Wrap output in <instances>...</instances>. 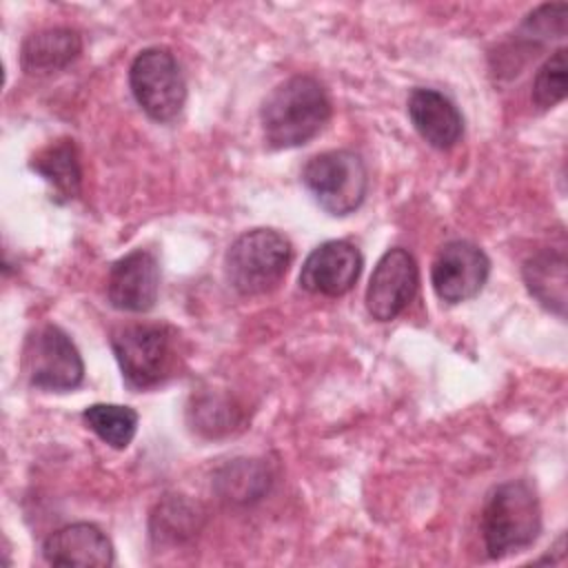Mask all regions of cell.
I'll list each match as a JSON object with an SVG mask.
<instances>
[{"label": "cell", "mask_w": 568, "mask_h": 568, "mask_svg": "<svg viewBox=\"0 0 568 568\" xmlns=\"http://www.w3.org/2000/svg\"><path fill=\"white\" fill-rule=\"evenodd\" d=\"M331 120L326 89L311 75L280 82L262 102L260 122L271 149H293L313 140Z\"/></svg>", "instance_id": "6da1fadb"}, {"label": "cell", "mask_w": 568, "mask_h": 568, "mask_svg": "<svg viewBox=\"0 0 568 568\" xmlns=\"http://www.w3.org/2000/svg\"><path fill=\"white\" fill-rule=\"evenodd\" d=\"M479 530L486 552L493 559L535 544L541 532V506L535 488L524 479L495 486L486 497Z\"/></svg>", "instance_id": "7a4b0ae2"}, {"label": "cell", "mask_w": 568, "mask_h": 568, "mask_svg": "<svg viewBox=\"0 0 568 568\" xmlns=\"http://www.w3.org/2000/svg\"><path fill=\"white\" fill-rule=\"evenodd\" d=\"M293 260V246L275 229H251L235 237L224 255V275L240 295H264L277 288Z\"/></svg>", "instance_id": "3957f363"}, {"label": "cell", "mask_w": 568, "mask_h": 568, "mask_svg": "<svg viewBox=\"0 0 568 568\" xmlns=\"http://www.w3.org/2000/svg\"><path fill=\"white\" fill-rule=\"evenodd\" d=\"M111 348L129 388L164 384L178 366V333L166 324H126L113 331Z\"/></svg>", "instance_id": "277c9868"}, {"label": "cell", "mask_w": 568, "mask_h": 568, "mask_svg": "<svg viewBox=\"0 0 568 568\" xmlns=\"http://www.w3.org/2000/svg\"><path fill=\"white\" fill-rule=\"evenodd\" d=\"M302 184L326 213L342 217L362 206L368 173L355 151L337 149L313 155L302 169Z\"/></svg>", "instance_id": "5b68a950"}, {"label": "cell", "mask_w": 568, "mask_h": 568, "mask_svg": "<svg viewBox=\"0 0 568 568\" xmlns=\"http://www.w3.org/2000/svg\"><path fill=\"white\" fill-rule=\"evenodd\" d=\"M129 87L140 109L160 124L178 120L186 104V80L175 55L164 47L142 49L133 58Z\"/></svg>", "instance_id": "8992f818"}, {"label": "cell", "mask_w": 568, "mask_h": 568, "mask_svg": "<svg viewBox=\"0 0 568 568\" xmlns=\"http://www.w3.org/2000/svg\"><path fill=\"white\" fill-rule=\"evenodd\" d=\"M22 373L40 390H73L84 379V364L71 337L55 324L29 333L22 348Z\"/></svg>", "instance_id": "52a82bcc"}, {"label": "cell", "mask_w": 568, "mask_h": 568, "mask_svg": "<svg viewBox=\"0 0 568 568\" xmlns=\"http://www.w3.org/2000/svg\"><path fill=\"white\" fill-rule=\"evenodd\" d=\"M488 275V255L477 244L466 240L446 242L430 268L433 288L446 304H459L479 295Z\"/></svg>", "instance_id": "ba28073f"}, {"label": "cell", "mask_w": 568, "mask_h": 568, "mask_svg": "<svg viewBox=\"0 0 568 568\" xmlns=\"http://www.w3.org/2000/svg\"><path fill=\"white\" fill-rule=\"evenodd\" d=\"M419 268L406 248H388L373 268L366 286V308L373 320H395L415 297Z\"/></svg>", "instance_id": "9c48e42d"}, {"label": "cell", "mask_w": 568, "mask_h": 568, "mask_svg": "<svg viewBox=\"0 0 568 568\" xmlns=\"http://www.w3.org/2000/svg\"><path fill=\"white\" fill-rule=\"evenodd\" d=\"M362 253L346 240H328L315 246L302 264L300 286L315 295L337 297L353 288L362 273Z\"/></svg>", "instance_id": "30bf717a"}, {"label": "cell", "mask_w": 568, "mask_h": 568, "mask_svg": "<svg viewBox=\"0 0 568 568\" xmlns=\"http://www.w3.org/2000/svg\"><path fill=\"white\" fill-rule=\"evenodd\" d=\"M160 293V264L153 253L135 248L113 262L106 277V297L113 308L146 313Z\"/></svg>", "instance_id": "8fae6325"}, {"label": "cell", "mask_w": 568, "mask_h": 568, "mask_svg": "<svg viewBox=\"0 0 568 568\" xmlns=\"http://www.w3.org/2000/svg\"><path fill=\"white\" fill-rule=\"evenodd\" d=\"M44 561L51 566H111V539L95 524H69L51 532L42 546Z\"/></svg>", "instance_id": "7c38bea8"}, {"label": "cell", "mask_w": 568, "mask_h": 568, "mask_svg": "<svg viewBox=\"0 0 568 568\" xmlns=\"http://www.w3.org/2000/svg\"><path fill=\"white\" fill-rule=\"evenodd\" d=\"M408 118L415 131L435 149H450L464 133V118L457 106L439 91L417 87L408 95Z\"/></svg>", "instance_id": "4fadbf2b"}, {"label": "cell", "mask_w": 568, "mask_h": 568, "mask_svg": "<svg viewBox=\"0 0 568 568\" xmlns=\"http://www.w3.org/2000/svg\"><path fill=\"white\" fill-rule=\"evenodd\" d=\"M82 51V38L69 27L40 29L24 38L20 67L29 75H49L69 67Z\"/></svg>", "instance_id": "5bb4252c"}, {"label": "cell", "mask_w": 568, "mask_h": 568, "mask_svg": "<svg viewBox=\"0 0 568 568\" xmlns=\"http://www.w3.org/2000/svg\"><path fill=\"white\" fill-rule=\"evenodd\" d=\"M530 295L548 311L564 317L566 313V255L564 251L544 248L530 255L521 268Z\"/></svg>", "instance_id": "9a60e30c"}, {"label": "cell", "mask_w": 568, "mask_h": 568, "mask_svg": "<svg viewBox=\"0 0 568 568\" xmlns=\"http://www.w3.org/2000/svg\"><path fill=\"white\" fill-rule=\"evenodd\" d=\"M31 169L51 184L60 202H69L80 193L82 169L73 140L62 138L40 149L31 160Z\"/></svg>", "instance_id": "2e32d148"}, {"label": "cell", "mask_w": 568, "mask_h": 568, "mask_svg": "<svg viewBox=\"0 0 568 568\" xmlns=\"http://www.w3.org/2000/svg\"><path fill=\"white\" fill-rule=\"evenodd\" d=\"M87 426L111 448H126L138 430V413L120 404H91L82 413Z\"/></svg>", "instance_id": "e0dca14e"}, {"label": "cell", "mask_w": 568, "mask_h": 568, "mask_svg": "<svg viewBox=\"0 0 568 568\" xmlns=\"http://www.w3.org/2000/svg\"><path fill=\"white\" fill-rule=\"evenodd\" d=\"M566 98V49L559 47L535 73L532 102L539 109H552Z\"/></svg>", "instance_id": "ac0fdd59"}, {"label": "cell", "mask_w": 568, "mask_h": 568, "mask_svg": "<svg viewBox=\"0 0 568 568\" xmlns=\"http://www.w3.org/2000/svg\"><path fill=\"white\" fill-rule=\"evenodd\" d=\"M257 466L255 464H237V466H229L226 468V475L220 477L222 484H226L224 488V495H231L229 499H242V501H248L253 497H260L264 493V488L268 486V473L260 475V477H253L246 481V477L255 470Z\"/></svg>", "instance_id": "d6986e66"}, {"label": "cell", "mask_w": 568, "mask_h": 568, "mask_svg": "<svg viewBox=\"0 0 568 568\" xmlns=\"http://www.w3.org/2000/svg\"><path fill=\"white\" fill-rule=\"evenodd\" d=\"M195 422L200 430H206L209 435H217L220 430H229L231 424L226 419H222V415L233 417L235 419V410L231 408L229 402L217 399V397H204L200 402H195Z\"/></svg>", "instance_id": "ffe728a7"}]
</instances>
